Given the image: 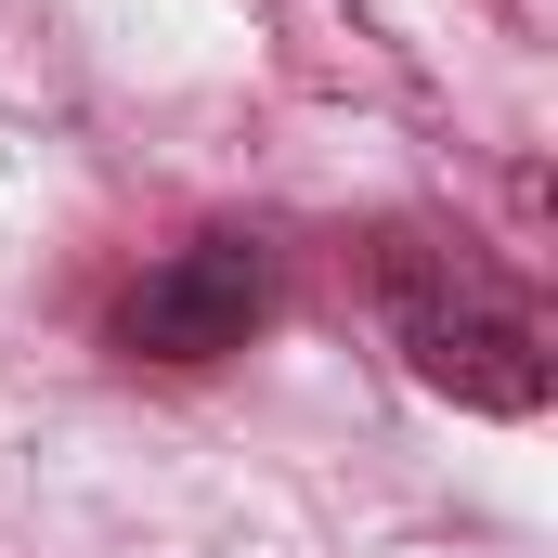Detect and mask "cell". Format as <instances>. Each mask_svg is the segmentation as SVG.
Returning a JSON list of instances; mask_svg holds the SVG:
<instances>
[{"label": "cell", "instance_id": "cell-2", "mask_svg": "<svg viewBox=\"0 0 558 558\" xmlns=\"http://www.w3.org/2000/svg\"><path fill=\"white\" fill-rule=\"evenodd\" d=\"M260 312H274V260L247 234H195V247H169L118 299V351H143V364H221V351L260 338Z\"/></svg>", "mask_w": 558, "mask_h": 558}, {"label": "cell", "instance_id": "cell-1", "mask_svg": "<svg viewBox=\"0 0 558 558\" xmlns=\"http://www.w3.org/2000/svg\"><path fill=\"white\" fill-rule=\"evenodd\" d=\"M390 325L416 351V377L468 416H546V338L507 286L481 274H403L390 286Z\"/></svg>", "mask_w": 558, "mask_h": 558}]
</instances>
